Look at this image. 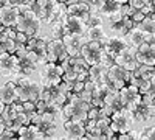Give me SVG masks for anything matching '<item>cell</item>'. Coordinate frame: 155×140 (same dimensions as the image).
Wrapping results in <instances>:
<instances>
[{
    "label": "cell",
    "instance_id": "cell-17",
    "mask_svg": "<svg viewBox=\"0 0 155 140\" xmlns=\"http://www.w3.org/2000/svg\"><path fill=\"white\" fill-rule=\"evenodd\" d=\"M102 47H104V52L113 59L120 52H123L124 48H127L129 44L124 39V36H112V37H107L106 42L102 44Z\"/></svg>",
    "mask_w": 155,
    "mask_h": 140
},
{
    "label": "cell",
    "instance_id": "cell-34",
    "mask_svg": "<svg viewBox=\"0 0 155 140\" xmlns=\"http://www.w3.org/2000/svg\"><path fill=\"white\" fill-rule=\"evenodd\" d=\"M82 2L88 6V9H90V12L92 14H99V9H101V5H102V2L104 0H82Z\"/></svg>",
    "mask_w": 155,
    "mask_h": 140
},
{
    "label": "cell",
    "instance_id": "cell-44",
    "mask_svg": "<svg viewBox=\"0 0 155 140\" xmlns=\"http://www.w3.org/2000/svg\"><path fill=\"white\" fill-rule=\"evenodd\" d=\"M123 2H124V3H126V2H127V0H123Z\"/></svg>",
    "mask_w": 155,
    "mask_h": 140
},
{
    "label": "cell",
    "instance_id": "cell-1",
    "mask_svg": "<svg viewBox=\"0 0 155 140\" xmlns=\"http://www.w3.org/2000/svg\"><path fill=\"white\" fill-rule=\"evenodd\" d=\"M90 106L92 104H90L88 101H85L84 98H81L78 94H71L68 97V100L64 103V106L61 108L59 114H61L64 121L68 120V118L85 121L87 120V111H88Z\"/></svg>",
    "mask_w": 155,
    "mask_h": 140
},
{
    "label": "cell",
    "instance_id": "cell-9",
    "mask_svg": "<svg viewBox=\"0 0 155 140\" xmlns=\"http://www.w3.org/2000/svg\"><path fill=\"white\" fill-rule=\"evenodd\" d=\"M102 55H104V47L98 41H85L79 52V56H82L90 66L99 62Z\"/></svg>",
    "mask_w": 155,
    "mask_h": 140
},
{
    "label": "cell",
    "instance_id": "cell-43",
    "mask_svg": "<svg viewBox=\"0 0 155 140\" xmlns=\"http://www.w3.org/2000/svg\"><path fill=\"white\" fill-rule=\"evenodd\" d=\"M3 108H5V103L0 100V117H2V112H3Z\"/></svg>",
    "mask_w": 155,
    "mask_h": 140
},
{
    "label": "cell",
    "instance_id": "cell-14",
    "mask_svg": "<svg viewBox=\"0 0 155 140\" xmlns=\"http://www.w3.org/2000/svg\"><path fill=\"white\" fill-rule=\"evenodd\" d=\"M113 62L118 64V66H121L123 69L129 70V72H132L134 69H137L138 67V61L135 58V47L129 45L127 48H124L123 52H120L113 58Z\"/></svg>",
    "mask_w": 155,
    "mask_h": 140
},
{
    "label": "cell",
    "instance_id": "cell-24",
    "mask_svg": "<svg viewBox=\"0 0 155 140\" xmlns=\"http://www.w3.org/2000/svg\"><path fill=\"white\" fill-rule=\"evenodd\" d=\"M135 25L146 34V42H155V36H153V33H155V19H153V16H144L143 20L135 23Z\"/></svg>",
    "mask_w": 155,
    "mask_h": 140
},
{
    "label": "cell",
    "instance_id": "cell-39",
    "mask_svg": "<svg viewBox=\"0 0 155 140\" xmlns=\"http://www.w3.org/2000/svg\"><path fill=\"white\" fill-rule=\"evenodd\" d=\"M3 138H17V132L9 129V128H5L3 132L0 134V140H3Z\"/></svg>",
    "mask_w": 155,
    "mask_h": 140
},
{
    "label": "cell",
    "instance_id": "cell-16",
    "mask_svg": "<svg viewBox=\"0 0 155 140\" xmlns=\"http://www.w3.org/2000/svg\"><path fill=\"white\" fill-rule=\"evenodd\" d=\"M0 73L5 76L19 75V58L16 53H0Z\"/></svg>",
    "mask_w": 155,
    "mask_h": 140
},
{
    "label": "cell",
    "instance_id": "cell-7",
    "mask_svg": "<svg viewBox=\"0 0 155 140\" xmlns=\"http://www.w3.org/2000/svg\"><path fill=\"white\" fill-rule=\"evenodd\" d=\"M129 111H130L132 117H134V121H149L153 118L155 115V106H150V104H146L144 101H141V98H138L137 101H132V103H129L127 106Z\"/></svg>",
    "mask_w": 155,
    "mask_h": 140
},
{
    "label": "cell",
    "instance_id": "cell-40",
    "mask_svg": "<svg viewBox=\"0 0 155 140\" xmlns=\"http://www.w3.org/2000/svg\"><path fill=\"white\" fill-rule=\"evenodd\" d=\"M144 16L146 14H143V11H141V9H135L132 14H130V19L134 20V23H138V22H141V20L144 19Z\"/></svg>",
    "mask_w": 155,
    "mask_h": 140
},
{
    "label": "cell",
    "instance_id": "cell-38",
    "mask_svg": "<svg viewBox=\"0 0 155 140\" xmlns=\"http://www.w3.org/2000/svg\"><path fill=\"white\" fill-rule=\"evenodd\" d=\"M96 25H102V16L101 14H90L87 20V27H96Z\"/></svg>",
    "mask_w": 155,
    "mask_h": 140
},
{
    "label": "cell",
    "instance_id": "cell-3",
    "mask_svg": "<svg viewBox=\"0 0 155 140\" xmlns=\"http://www.w3.org/2000/svg\"><path fill=\"white\" fill-rule=\"evenodd\" d=\"M129 80H130V72L113 62L109 67L106 76L99 83L104 84L109 90H120L123 86H126L129 83Z\"/></svg>",
    "mask_w": 155,
    "mask_h": 140
},
{
    "label": "cell",
    "instance_id": "cell-27",
    "mask_svg": "<svg viewBox=\"0 0 155 140\" xmlns=\"http://www.w3.org/2000/svg\"><path fill=\"white\" fill-rule=\"evenodd\" d=\"M56 115L58 114L51 112L50 109H47V111H36L34 115L31 117V123L39 125V126H44L47 123H54L56 121Z\"/></svg>",
    "mask_w": 155,
    "mask_h": 140
},
{
    "label": "cell",
    "instance_id": "cell-20",
    "mask_svg": "<svg viewBox=\"0 0 155 140\" xmlns=\"http://www.w3.org/2000/svg\"><path fill=\"white\" fill-rule=\"evenodd\" d=\"M64 131H65V135L68 138H84V135H85L84 121L68 118L64 121Z\"/></svg>",
    "mask_w": 155,
    "mask_h": 140
},
{
    "label": "cell",
    "instance_id": "cell-6",
    "mask_svg": "<svg viewBox=\"0 0 155 140\" xmlns=\"http://www.w3.org/2000/svg\"><path fill=\"white\" fill-rule=\"evenodd\" d=\"M110 129L115 134L120 132H127L134 129V117L130 111L127 108H121L118 111H115L110 115Z\"/></svg>",
    "mask_w": 155,
    "mask_h": 140
},
{
    "label": "cell",
    "instance_id": "cell-31",
    "mask_svg": "<svg viewBox=\"0 0 155 140\" xmlns=\"http://www.w3.org/2000/svg\"><path fill=\"white\" fill-rule=\"evenodd\" d=\"M109 92V89L102 84V83H96L93 92H92V100H90V104L92 106H96V108H101L102 103H104V97L106 94Z\"/></svg>",
    "mask_w": 155,
    "mask_h": 140
},
{
    "label": "cell",
    "instance_id": "cell-28",
    "mask_svg": "<svg viewBox=\"0 0 155 140\" xmlns=\"http://www.w3.org/2000/svg\"><path fill=\"white\" fill-rule=\"evenodd\" d=\"M124 2L123 0H104L101 5V9H99V14L104 16V17H110L116 12H120V8Z\"/></svg>",
    "mask_w": 155,
    "mask_h": 140
},
{
    "label": "cell",
    "instance_id": "cell-13",
    "mask_svg": "<svg viewBox=\"0 0 155 140\" xmlns=\"http://www.w3.org/2000/svg\"><path fill=\"white\" fill-rule=\"evenodd\" d=\"M135 58L138 64L155 66V42H143L135 47Z\"/></svg>",
    "mask_w": 155,
    "mask_h": 140
},
{
    "label": "cell",
    "instance_id": "cell-5",
    "mask_svg": "<svg viewBox=\"0 0 155 140\" xmlns=\"http://www.w3.org/2000/svg\"><path fill=\"white\" fill-rule=\"evenodd\" d=\"M27 53L36 64L47 62V39L42 36H30L27 41Z\"/></svg>",
    "mask_w": 155,
    "mask_h": 140
},
{
    "label": "cell",
    "instance_id": "cell-15",
    "mask_svg": "<svg viewBox=\"0 0 155 140\" xmlns=\"http://www.w3.org/2000/svg\"><path fill=\"white\" fill-rule=\"evenodd\" d=\"M62 42H64V47H65L67 53L70 58H76L79 56V52H81V47L84 45L85 42V37L81 36V34H73V33H67L65 36L61 37Z\"/></svg>",
    "mask_w": 155,
    "mask_h": 140
},
{
    "label": "cell",
    "instance_id": "cell-11",
    "mask_svg": "<svg viewBox=\"0 0 155 140\" xmlns=\"http://www.w3.org/2000/svg\"><path fill=\"white\" fill-rule=\"evenodd\" d=\"M67 56H68V53H67L65 47H64L62 39L54 37V39H51V41H47V61L61 64Z\"/></svg>",
    "mask_w": 155,
    "mask_h": 140
},
{
    "label": "cell",
    "instance_id": "cell-23",
    "mask_svg": "<svg viewBox=\"0 0 155 140\" xmlns=\"http://www.w3.org/2000/svg\"><path fill=\"white\" fill-rule=\"evenodd\" d=\"M118 94H120V98H121L124 106H127L129 103H132V101H137L138 98H141V95L138 92V87L130 84V83H127L126 86H123L118 90Z\"/></svg>",
    "mask_w": 155,
    "mask_h": 140
},
{
    "label": "cell",
    "instance_id": "cell-12",
    "mask_svg": "<svg viewBox=\"0 0 155 140\" xmlns=\"http://www.w3.org/2000/svg\"><path fill=\"white\" fill-rule=\"evenodd\" d=\"M121 108H124V104H123V101L120 98L118 90H109L104 97V103H102V106L99 108V117L101 115L110 117L115 111H118Z\"/></svg>",
    "mask_w": 155,
    "mask_h": 140
},
{
    "label": "cell",
    "instance_id": "cell-8",
    "mask_svg": "<svg viewBox=\"0 0 155 140\" xmlns=\"http://www.w3.org/2000/svg\"><path fill=\"white\" fill-rule=\"evenodd\" d=\"M62 67L61 64L47 61L41 70V84L42 86H58L62 81Z\"/></svg>",
    "mask_w": 155,
    "mask_h": 140
},
{
    "label": "cell",
    "instance_id": "cell-35",
    "mask_svg": "<svg viewBox=\"0 0 155 140\" xmlns=\"http://www.w3.org/2000/svg\"><path fill=\"white\" fill-rule=\"evenodd\" d=\"M41 128H42V131L45 134V138H53L56 135V131H58L56 123H47V125L41 126Z\"/></svg>",
    "mask_w": 155,
    "mask_h": 140
},
{
    "label": "cell",
    "instance_id": "cell-2",
    "mask_svg": "<svg viewBox=\"0 0 155 140\" xmlns=\"http://www.w3.org/2000/svg\"><path fill=\"white\" fill-rule=\"evenodd\" d=\"M17 6L20 8V14H19V19H17V23L14 28L17 31L25 33L27 36H37L41 33L42 20L34 14L27 3H20Z\"/></svg>",
    "mask_w": 155,
    "mask_h": 140
},
{
    "label": "cell",
    "instance_id": "cell-36",
    "mask_svg": "<svg viewBox=\"0 0 155 140\" xmlns=\"http://www.w3.org/2000/svg\"><path fill=\"white\" fill-rule=\"evenodd\" d=\"M22 103V109L28 114L30 117L34 115V112H36V101H20Z\"/></svg>",
    "mask_w": 155,
    "mask_h": 140
},
{
    "label": "cell",
    "instance_id": "cell-32",
    "mask_svg": "<svg viewBox=\"0 0 155 140\" xmlns=\"http://www.w3.org/2000/svg\"><path fill=\"white\" fill-rule=\"evenodd\" d=\"M107 70H109V67L104 66L102 62H96V64H92V66L88 67V78L93 80L95 83H99V81L106 76Z\"/></svg>",
    "mask_w": 155,
    "mask_h": 140
},
{
    "label": "cell",
    "instance_id": "cell-33",
    "mask_svg": "<svg viewBox=\"0 0 155 140\" xmlns=\"http://www.w3.org/2000/svg\"><path fill=\"white\" fill-rule=\"evenodd\" d=\"M138 138H143V140H152L155 138V128L150 125V126H144L143 129L138 132Z\"/></svg>",
    "mask_w": 155,
    "mask_h": 140
},
{
    "label": "cell",
    "instance_id": "cell-29",
    "mask_svg": "<svg viewBox=\"0 0 155 140\" xmlns=\"http://www.w3.org/2000/svg\"><path fill=\"white\" fill-rule=\"evenodd\" d=\"M84 37H85V41H98L101 44H104L107 39V34L104 28H102V25H96V27H87Z\"/></svg>",
    "mask_w": 155,
    "mask_h": 140
},
{
    "label": "cell",
    "instance_id": "cell-19",
    "mask_svg": "<svg viewBox=\"0 0 155 140\" xmlns=\"http://www.w3.org/2000/svg\"><path fill=\"white\" fill-rule=\"evenodd\" d=\"M20 14V8L17 5H8L0 9V23L3 27H16Z\"/></svg>",
    "mask_w": 155,
    "mask_h": 140
},
{
    "label": "cell",
    "instance_id": "cell-21",
    "mask_svg": "<svg viewBox=\"0 0 155 140\" xmlns=\"http://www.w3.org/2000/svg\"><path fill=\"white\" fill-rule=\"evenodd\" d=\"M65 12H67V16H73V17H78V19H81L87 23L88 17H90V9L88 6L82 2V0H79V2H76V3H71V5H67L65 6Z\"/></svg>",
    "mask_w": 155,
    "mask_h": 140
},
{
    "label": "cell",
    "instance_id": "cell-30",
    "mask_svg": "<svg viewBox=\"0 0 155 140\" xmlns=\"http://www.w3.org/2000/svg\"><path fill=\"white\" fill-rule=\"evenodd\" d=\"M67 28H68V33L84 36L85 31H87V23L81 19H78V17L67 16Z\"/></svg>",
    "mask_w": 155,
    "mask_h": 140
},
{
    "label": "cell",
    "instance_id": "cell-18",
    "mask_svg": "<svg viewBox=\"0 0 155 140\" xmlns=\"http://www.w3.org/2000/svg\"><path fill=\"white\" fill-rule=\"evenodd\" d=\"M14 53L19 58V75L20 76H30V75H33L36 72L37 64L28 56L27 48H25V50H16Z\"/></svg>",
    "mask_w": 155,
    "mask_h": 140
},
{
    "label": "cell",
    "instance_id": "cell-37",
    "mask_svg": "<svg viewBox=\"0 0 155 140\" xmlns=\"http://www.w3.org/2000/svg\"><path fill=\"white\" fill-rule=\"evenodd\" d=\"M141 101H144L146 104L155 106V89H152V90H149V92L141 95Z\"/></svg>",
    "mask_w": 155,
    "mask_h": 140
},
{
    "label": "cell",
    "instance_id": "cell-10",
    "mask_svg": "<svg viewBox=\"0 0 155 140\" xmlns=\"http://www.w3.org/2000/svg\"><path fill=\"white\" fill-rule=\"evenodd\" d=\"M107 19H109V23H110V30L115 36H124L135 25L134 20L130 19V16L121 14V12H116V14H113Z\"/></svg>",
    "mask_w": 155,
    "mask_h": 140
},
{
    "label": "cell",
    "instance_id": "cell-26",
    "mask_svg": "<svg viewBox=\"0 0 155 140\" xmlns=\"http://www.w3.org/2000/svg\"><path fill=\"white\" fill-rule=\"evenodd\" d=\"M0 100H2L5 104H11V103H14V101H17V98H16V83L14 81H9V83H6L0 87Z\"/></svg>",
    "mask_w": 155,
    "mask_h": 140
},
{
    "label": "cell",
    "instance_id": "cell-25",
    "mask_svg": "<svg viewBox=\"0 0 155 140\" xmlns=\"http://www.w3.org/2000/svg\"><path fill=\"white\" fill-rule=\"evenodd\" d=\"M124 39L127 41V44L130 47H138L140 44L146 42V34L141 31L137 25H134V27L124 34Z\"/></svg>",
    "mask_w": 155,
    "mask_h": 140
},
{
    "label": "cell",
    "instance_id": "cell-45",
    "mask_svg": "<svg viewBox=\"0 0 155 140\" xmlns=\"http://www.w3.org/2000/svg\"><path fill=\"white\" fill-rule=\"evenodd\" d=\"M0 25H2V23H0Z\"/></svg>",
    "mask_w": 155,
    "mask_h": 140
},
{
    "label": "cell",
    "instance_id": "cell-4",
    "mask_svg": "<svg viewBox=\"0 0 155 140\" xmlns=\"http://www.w3.org/2000/svg\"><path fill=\"white\" fill-rule=\"evenodd\" d=\"M42 84L31 81L28 76H20L16 81V98L17 101H36L41 95Z\"/></svg>",
    "mask_w": 155,
    "mask_h": 140
},
{
    "label": "cell",
    "instance_id": "cell-41",
    "mask_svg": "<svg viewBox=\"0 0 155 140\" xmlns=\"http://www.w3.org/2000/svg\"><path fill=\"white\" fill-rule=\"evenodd\" d=\"M8 5H11V3H9V0H0V9L5 8V6H8Z\"/></svg>",
    "mask_w": 155,
    "mask_h": 140
},
{
    "label": "cell",
    "instance_id": "cell-42",
    "mask_svg": "<svg viewBox=\"0 0 155 140\" xmlns=\"http://www.w3.org/2000/svg\"><path fill=\"white\" fill-rule=\"evenodd\" d=\"M6 128V125H5V121L2 120V118H0V134H2L3 132V129Z\"/></svg>",
    "mask_w": 155,
    "mask_h": 140
},
{
    "label": "cell",
    "instance_id": "cell-22",
    "mask_svg": "<svg viewBox=\"0 0 155 140\" xmlns=\"http://www.w3.org/2000/svg\"><path fill=\"white\" fill-rule=\"evenodd\" d=\"M17 138H45V134L39 125L28 123L17 129Z\"/></svg>",
    "mask_w": 155,
    "mask_h": 140
}]
</instances>
